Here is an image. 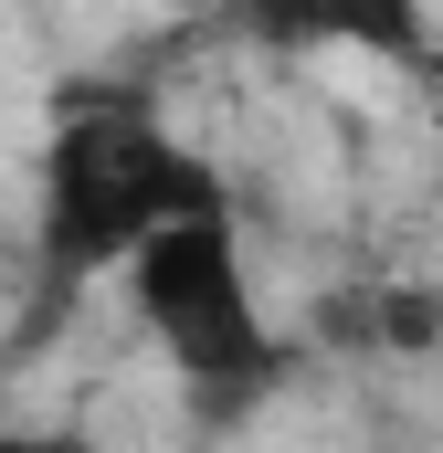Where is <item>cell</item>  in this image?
Masks as SVG:
<instances>
[{"label": "cell", "instance_id": "cell-2", "mask_svg": "<svg viewBox=\"0 0 443 453\" xmlns=\"http://www.w3.org/2000/svg\"><path fill=\"white\" fill-rule=\"evenodd\" d=\"M127 296H137L159 358H169L212 411H243V401H264V390L285 380V338H275L264 285H253V264H243L232 201L169 222L137 264H127Z\"/></svg>", "mask_w": 443, "mask_h": 453}, {"label": "cell", "instance_id": "cell-1", "mask_svg": "<svg viewBox=\"0 0 443 453\" xmlns=\"http://www.w3.org/2000/svg\"><path fill=\"white\" fill-rule=\"evenodd\" d=\"M190 211H222V169L159 127L148 106H85L43 137V169H32V242H43V274L53 285H85V274H127L148 242Z\"/></svg>", "mask_w": 443, "mask_h": 453}, {"label": "cell", "instance_id": "cell-4", "mask_svg": "<svg viewBox=\"0 0 443 453\" xmlns=\"http://www.w3.org/2000/svg\"><path fill=\"white\" fill-rule=\"evenodd\" d=\"M285 32L380 53V64H412V74L433 64V0H285Z\"/></svg>", "mask_w": 443, "mask_h": 453}, {"label": "cell", "instance_id": "cell-5", "mask_svg": "<svg viewBox=\"0 0 443 453\" xmlns=\"http://www.w3.org/2000/svg\"><path fill=\"white\" fill-rule=\"evenodd\" d=\"M0 453H96L74 422H0Z\"/></svg>", "mask_w": 443, "mask_h": 453}, {"label": "cell", "instance_id": "cell-3", "mask_svg": "<svg viewBox=\"0 0 443 453\" xmlns=\"http://www.w3.org/2000/svg\"><path fill=\"white\" fill-rule=\"evenodd\" d=\"M317 338L328 348H359V358H423L443 348V296L433 285H338L328 306H317Z\"/></svg>", "mask_w": 443, "mask_h": 453}]
</instances>
